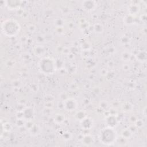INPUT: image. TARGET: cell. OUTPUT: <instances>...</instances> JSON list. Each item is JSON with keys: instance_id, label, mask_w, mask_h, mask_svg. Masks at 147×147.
Wrapping results in <instances>:
<instances>
[{"instance_id": "obj_1", "label": "cell", "mask_w": 147, "mask_h": 147, "mask_svg": "<svg viewBox=\"0 0 147 147\" xmlns=\"http://www.w3.org/2000/svg\"><path fill=\"white\" fill-rule=\"evenodd\" d=\"M2 30L5 35L13 36L19 32L20 26L16 20L10 19L3 22L2 25Z\"/></svg>"}, {"instance_id": "obj_2", "label": "cell", "mask_w": 147, "mask_h": 147, "mask_svg": "<svg viewBox=\"0 0 147 147\" xmlns=\"http://www.w3.org/2000/svg\"><path fill=\"white\" fill-rule=\"evenodd\" d=\"M100 138L103 144L111 145L117 140V133L113 127H107L100 132Z\"/></svg>"}, {"instance_id": "obj_3", "label": "cell", "mask_w": 147, "mask_h": 147, "mask_svg": "<svg viewBox=\"0 0 147 147\" xmlns=\"http://www.w3.org/2000/svg\"><path fill=\"white\" fill-rule=\"evenodd\" d=\"M54 61L51 58L45 57L42 59L39 64L40 69L45 74H53L56 69V65Z\"/></svg>"}, {"instance_id": "obj_4", "label": "cell", "mask_w": 147, "mask_h": 147, "mask_svg": "<svg viewBox=\"0 0 147 147\" xmlns=\"http://www.w3.org/2000/svg\"><path fill=\"white\" fill-rule=\"evenodd\" d=\"M64 107L68 111H73L77 107L76 101L72 98H68L64 102Z\"/></svg>"}, {"instance_id": "obj_5", "label": "cell", "mask_w": 147, "mask_h": 147, "mask_svg": "<svg viewBox=\"0 0 147 147\" xmlns=\"http://www.w3.org/2000/svg\"><path fill=\"white\" fill-rule=\"evenodd\" d=\"M92 120L88 117H84L80 121V126L83 129H90L92 127Z\"/></svg>"}, {"instance_id": "obj_6", "label": "cell", "mask_w": 147, "mask_h": 147, "mask_svg": "<svg viewBox=\"0 0 147 147\" xmlns=\"http://www.w3.org/2000/svg\"><path fill=\"white\" fill-rule=\"evenodd\" d=\"M82 6L84 10L87 11H91L96 7V3L95 1H84L82 3Z\"/></svg>"}, {"instance_id": "obj_7", "label": "cell", "mask_w": 147, "mask_h": 147, "mask_svg": "<svg viewBox=\"0 0 147 147\" xmlns=\"http://www.w3.org/2000/svg\"><path fill=\"white\" fill-rule=\"evenodd\" d=\"M107 123L108 125V127H113L117 125V119L114 116H109L107 118Z\"/></svg>"}, {"instance_id": "obj_8", "label": "cell", "mask_w": 147, "mask_h": 147, "mask_svg": "<svg viewBox=\"0 0 147 147\" xmlns=\"http://www.w3.org/2000/svg\"><path fill=\"white\" fill-rule=\"evenodd\" d=\"M129 11L130 15L136 14L138 12L139 8L138 7V6H137L136 5H131L129 7Z\"/></svg>"}]
</instances>
